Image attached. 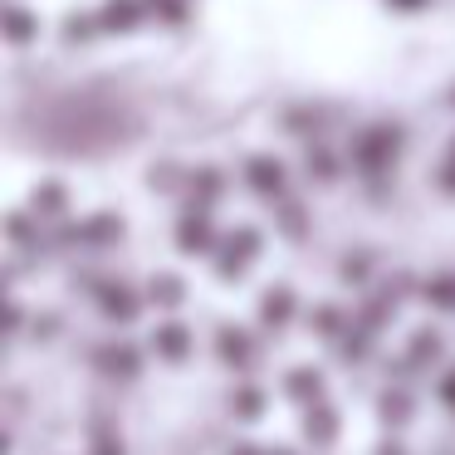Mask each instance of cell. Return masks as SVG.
Returning a JSON list of instances; mask_svg holds the SVG:
<instances>
[{
    "label": "cell",
    "instance_id": "obj_1",
    "mask_svg": "<svg viewBox=\"0 0 455 455\" xmlns=\"http://www.w3.org/2000/svg\"><path fill=\"white\" fill-rule=\"evenodd\" d=\"M255 250H259V235H255V230H240V235H230V240H226V255H220V269H226V275H240V269L255 259Z\"/></svg>",
    "mask_w": 455,
    "mask_h": 455
},
{
    "label": "cell",
    "instance_id": "obj_2",
    "mask_svg": "<svg viewBox=\"0 0 455 455\" xmlns=\"http://www.w3.org/2000/svg\"><path fill=\"white\" fill-rule=\"evenodd\" d=\"M152 347H157L162 357H172V363H181V357H187V347H191V338H187V328H181V323H157Z\"/></svg>",
    "mask_w": 455,
    "mask_h": 455
},
{
    "label": "cell",
    "instance_id": "obj_3",
    "mask_svg": "<svg viewBox=\"0 0 455 455\" xmlns=\"http://www.w3.org/2000/svg\"><path fill=\"white\" fill-rule=\"evenodd\" d=\"M289 314H294V294L289 289H275V294L259 304V318H265L269 328H279V323H289Z\"/></svg>",
    "mask_w": 455,
    "mask_h": 455
},
{
    "label": "cell",
    "instance_id": "obj_4",
    "mask_svg": "<svg viewBox=\"0 0 455 455\" xmlns=\"http://www.w3.org/2000/svg\"><path fill=\"white\" fill-rule=\"evenodd\" d=\"M304 431H308V441H333V431H338V416L328 411V406H314V411H308V421H304Z\"/></svg>",
    "mask_w": 455,
    "mask_h": 455
},
{
    "label": "cell",
    "instance_id": "obj_5",
    "mask_svg": "<svg viewBox=\"0 0 455 455\" xmlns=\"http://www.w3.org/2000/svg\"><path fill=\"white\" fill-rule=\"evenodd\" d=\"M103 314H108V318H123V323H128V318L138 314V299H132L128 289H103Z\"/></svg>",
    "mask_w": 455,
    "mask_h": 455
},
{
    "label": "cell",
    "instance_id": "obj_6",
    "mask_svg": "<svg viewBox=\"0 0 455 455\" xmlns=\"http://www.w3.org/2000/svg\"><path fill=\"white\" fill-rule=\"evenodd\" d=\"M289 392L304 396V402H314V396L323 392V382H318V372H308V367H304V372H289ZM314 406H318V402H314Z\"/></svg>",
    "mask_w": 455,
    "mask_h": 455
},
{
    "label": "cell",
    "instance_id": "obj_7",
    "mask_svg": "<svg viewBox=\"0 0 455 455\" xmlns=\"http://www.w3.org/2000/svg\"><path fill=\"white\" fill-rule=\"evenodd\" d=\"M220 357H226V363H245V357H250V343H245V333H230V328H226V333H220Z\"/></svg>",
    "mask_w": 455,
    "mask_h": 455
},
{
    "label": "cell",
    "instance_id": "obj_8",
    "mask_svg": "<svg viewBox=\"0 0 455 455\" xmlns=\"http://www.w3.org/2000/svg\"><path fill=\"white\" fill-rule=\"evenodd\" d=\"M181 245H187V250H211L206 220H181Z\"/></svg>",
    "mask_w": 455,
    "mask_h": 455
},
{
    "label": "cell",
    "instance_id": "obj_9",
    "mask_svg": "<svg viewBox=\"0 0 455 455\" xmlns=\"http://www.w3.org/2000/svg\"><path fill=\"white\" fill-rule=\"evenodd\" d=\"M259 406H265V392H259V387H240L235 392V411L240 416H259Z\"/></svg>",
    "mask_w": 455,
    "mask_h": 455
},
{
    "label": "cell",
    "instance_id": "obj_10",
    "mask_svg": "<svg viewBox=\"0 0 455 455\" xmlns=\"http://www.w3.org/2000/svg\"><path fill=\"white\" fill-rule=\"evenodd\" d=\"M411 357H416V363H426V357H441V333H416Z\"/></svg>",
    "mask_w": 455,
    "mask_h": 455
},
{
    "label": "cell",
    "instance_id": "obj_11",
    "mask_svg": "<svg viewBox=\"0 0 455 455\" xmlns=\"http://www.w3.org/2000/svg\"><path fill=\"white\" fill-rule=\"evenodd\" d=\"M382 416H387V421H406V416H411L406 392H387V396H382Z\"/></svg>",
    "mask_w": 455,
    "mask_h": 455
},
{
    "label": "cell",
    "instance_id": "obj_12",
    "mask_svg": "<svg viewBox=\"0 0 455 455\" xmlns=\"http://www.w3.org/2000/svg\"><path fill=\"white\" fill-rule=\"evenodd\" d=\"M426 294H431V304H441V308H455V275L435 279V284L426 289Z\"/></svg>",
    "mask_w": 455,
    "mask_h": 455
},
{
    "label": "cell",
    "instance_id": "obj_13",
    "mask_svg": "<svg viewBox=\"0 0 455 455\" xmlns=\"http://www.w3.org/2000/svg\"><path fill=\"white\" fill-rule=\"evenodd\" d=\"M181 299V289H177V279H152V304H177Z\"/></svg>",
    "mask_w": 455,
    "mask_h": 455
},
{
    "label": "cell",
    "instance_id": "obj_14",
    "mask_svg": "<svg viewBox=\"0 0 455 455\" xmlns=\"http://www.w3.org/2000/svg\"><path fill=\"white\" fill-rule=\"evenodd\" d=\"M108 357V367H118V372H132V367H138V353H132V347H113V353H103Z\"/></svg>",
    "mask_w": 455,
    "mask_h": 455
},
{
    "label": "cell",
    "instance_id": "obj_15",
    "mask_svg": "<svg viewBox=\"0 0 455 455\" xmlns=\"http://www.w3.org/2000/svg\"><path fill=\"white\" fill-rule=\"evenodd\" d=\"M318 333H338V308H318Z\"/></svg>",
    "mask_w": 455,
    "mask_h": 455
},
{
    "label": "cell",
    "instance_id": "obj_16",
    "mask_svg": "<svg viewBox=\"0 0 455 455\" xmlns=\"http://www.w3.org/2000/svg\"><path fill=\"white\" fill-rule=\"evenodd\" d=\"M441 396H445V402H451V406H455V372H451V377H445V387H441Z\"/></svg>",
    "mask_w": 455,
    "mask_h": 455
},
{
    "label": "cell",
    "instance_id": "obj_17",
    "mask_svg": "<svg viewBox=\"0 0 455 455\" xmlns=\"http://www.w3.org/2000/svg\"><path fill=\"white\" fill-rule=\"evenodd\" d=\"M93 455H123V445H113V441H99V451Z\"/></svg>",
    "mask_w": 455,
    "mask_h": 455
}]
</instances>
